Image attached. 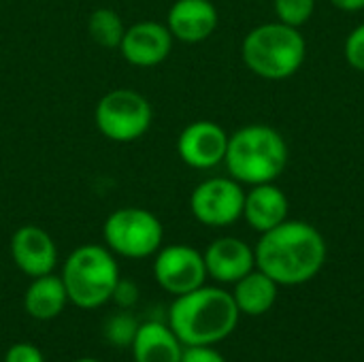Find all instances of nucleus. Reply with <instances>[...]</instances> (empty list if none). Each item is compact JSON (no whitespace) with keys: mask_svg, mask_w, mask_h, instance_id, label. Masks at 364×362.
Here are the masks:
<instances>
[{"mask_svg":"<svg viewBox=\"0 0 364 362\" xmlns=\"http://www.w3.org/2000/svg\"><path fill=\"white\" fill-rule=\"evenodd\" d=\"M73 362H100V361H96V358H79V361H73Z\"/></svg>","mask_w":364,"mask_h":362,"instance_id":"obj_27","label":"nucleus"},{"mask_svg":"<svg viewBox=\"0 0 364 362\" xmlns=\"http://www.w3.org/2000/svg\"><path fill=\"white\" fill-rule=\"evenodd\" d=\"M337 9L341 11H348V13H356V11H363L364 0H331Z\"/></svg>","mask_w":364,"mask_h":362,"instance_id":"obj_26","label":"nucleus"},{"mask_svg":"<svg viewBox=\"0 0 364 362\" xmlns=\"http://www.w3.org/2000/svg\"><path fill=\"white\" fill-rule=\"evenodd\" d=\"M173 34L166 23L158 21H136L126 28L119 43L126 62L139 68H149L162 64L173 49Z\"/></svg>","mask_w":364,"mask_h":362,"instance_id":"obj_12","label":"nucleus"},{"mask_svg":"<svg viewBox=\"0 0 364 362\" xmlns=\"http://www.w3.org/2000/svg\"><path fill=\"white\" fill-rule=\"evenodd\" d=\"M232 286H235L232 299L237 303V309L239 314H245V316L267 314L275 305L277 292H279V284L271 280L267 273H262L260 269L250 271L245 277H241Z\"/></svg>","mask_w":364,"mask_h":362,"instance_id":"obj_18","label":"nucleus"},{"mask_svg":"<svg viewBox=\"0 0 364 362\" xmlns=\"http://www.w3.org/2000/svg\"><path fill=\"white\" fill-rule=\"evenodd\" d=\"M136 331H139V322L128 312H122V314L111 316L109 322L105 324V337H107V341L111 346H117V348L132 346Z\"/></svg>","mask_w":364,"mask_h":362,"instance_id":"obj_20","label":"nucleus"},{"mask_svg":"<svg viewBox=\"0 0 364 362\" xmlns=\"http://www.w3.org/2000/svg\"><path fill=\"white\" fill-rule=\"evenodd\" d=\"M207 275L218 284H237L256 269V254L245 241L237 237H220L205 250Z\"/></svg>","mask_w":364,"mask_h":362,"instance_id":"obj_13","label":"nucleus"},{"mask_svg":"<svg viewBox=\"0 0 364 362\" xmlns=\"http://www.w3.org/2000/svg\"><path fill=\"white\" fill-rule=\"evenodd\" d=\"M245 66L269 81H282L296 75L307 55V43L299 28L271 21L254 28L241 45Z\"/></svg>","mask_w":364,"mask_h":362,"instance_id":"obj_4","label":"nucleus"},{"mask_svg":"<svg viewBox=\"0 0 364 362\" xmlns=\"http://www.w3.org/2000/svg\"><path fill=\"white\" fill-rule=\"evenodd\" d=\"M66 303H68V294L64 282L60 275L53 273L34 277L23 294L26 314L38 322H49L58 318L64 312Z\"/></svg>","mask_w":364,"mask_h":362,"instance_id":"obj_17","label":"nucleus"},{"mask_svg":"<svg viewBox=\"0 0 364 362\" xmlns=\"http://www.w3.org/2000/svg\"><path fill=\"white\" fill-rule=\"evenodd\" d=\"M239 316L232 292L218 286H200L175 297L168 326L183 346H215L235 333Z\"/></svg>","mask_w":364,"mask_h":362,"instance_id":"obj_2","label":"nucleus"},{"mask_svg":"<svg viewBox=\"0 0 364 362\" xmlns=\"http://www.w3.org/2000/svg\"><path fill=\"white\" fill-rule=\"evenodd\" d=\"M11 258L23 275L34 280L53 273L58 265V247L45 228L26 224L11 237Z\"/></svg>","mask_w":364,"mask_h":362,"instance_id":"obj_11","label":"nucleus"},{"mask_svg":"<svg viewBox=\"0 0 364 362\" xmlns=\"http://www.w3.org/2000/svg\"><path fill=\"white\" fill-rule=\"evenodd\" d=\"M228 147L226 130L209 119L188 124L177 139V154L181 162L192 169L207 171L224 162Z\"/></svg>","mask_w":364,"mask_h":362,"instance_id":"obj_10","label":"nucleus"},{"mask_svg":"<svg viewBox=\"0 0 364 362\" xmlns=\"http://www.w3.org/2000/svg\"><path fill=\"white\" fill-rule=\"evenodd\" d=\"M136 297H139V290H136L130 282H124V280L117 282L115 292H113V299H115L117 305L128 307V305H132V303L136 301Z\"/></svg>","mask_w":364,"mask_h":362,"instance_id":"obj_25","label":"nucleus"},{"mask_svg":"<svg viewBox=\"0 0 364 362\" xmlns=\"http://www.w3.org/2000/svg\"><path fill=\"white\" fill-rule=\"evenodd\" d=\"M4 362H45V356L32 344H15L6 350Z\"/></svg>","mask_w":364,"mask_h":362,"instance_id":"obj_23","label":"nucleus"},{"mask_svg":"<svg viewBox=\"0 0 364 362\" xmlns=\"http://www.w3.org/2000/svg\"><path fill=\"white\" fill-rule=\"evenodd\" d=\"M256 269L279 286H301L314 280L326 262V241L309 222L286 220L262 233L254 247Z\"/></svg>","mask_w":364,"mask_h":362,"instance_id":"obj_1","label":"nucleus"},{"mask_svg":"<svg viewBox=\"0 0 364 362\" xmlns=\"http://www.w3.org/2000/svg\"><path fill=\"white\" fill-rule=\"evenodd\" d=\"M130 348L134 362H181L186 346L168 324L143 322Z\"/></svg>","mask_w":364,"mask_h":362,"instance_id":"obj_16","label":"nucleus"},{"mask_svg":"<svg viewBox=\"0 0 364 362\" xmlns=\"http://www.w3.org/2000/svg\"><path fill=\"white\" fill-rule=\"evenodd\" d=\"M224 164L239 183H273L288 164L286 139L264 124L243 126L228 137Z\"/></svg>","mask_w":364,"mask_h":362,"instance_id":"obj_3","label":"nucleus"},{"mask_svg":"<svg viewBox=\"0 0 364 362\" xmlns=\"http://www.w3.org/2000/svg\"><path fill=\"white\" fill-rule=\"evenodd\" d=\"M288 196L275 183H258L245 192L243 218L254 230L267 233L288 220Z\"/></svg>","mask_w":364,"mask_h":362,"instance_id":"obj_15","label":"nucleus"},{"mask_svg":"<svg viewBox=\"0 0 364 362\" xmlns=\"http://www.w3.org/2000/svg\"><path fill=\"white\" fill-rule=\"evenodd\" d=\"M245 190L232 177H211L200 181L192 196L190 209L192 215L211 228H224L243 218Z\"/></svg>","mask_w":364,"mask_h":362,"instance_id":"obj_8","label":"nucleus"},{"mask_svg":"<svg viewBox=\"0 0 364 362\" xmlns=\"http://www.w3.org/2000/svg\"><path fill=\"white\" fill-rule=\"evenodd\" d=\"M166 26L181 43H203L218 28V9L211 0H175Z\"/></svg>","mask_w":364,"mask_h":362,"instance_id":"obj_14","label":"nucleus"},{"mask_svg":"<svg viewBox=\"0 0 364 362\" xmlns=\"http://www.w3.org/2000/svg\"><path fill=\"white\" fill-rule=\"evenodd\" d=\"M346 60L350 62L352 68L364 73V23H360L358 28H354L346 41Z\"/></svg>","mask_w":364,"mask_h":362,"instance_id":"obj_22","label":"nucleus"},{"mask_svg":"<svg viewBox=\"0 0 364 362\" xmlns=\"http://www.w3.org/2000/svg\"><path fill=\"white\" fill-rule=\"evenodd\" d=\"M181 362H226L213 346H186Z\"/></svg>","mask_w":364,"mask_h":362,"instance_id":"obj_24","label":"nucleus"},{"mask_svg":"<svg viewBox=\"0 0 364 362\" xmlns=\"http://www.w3.org/2000/svg\"><path fill=\"white\" fill-rule=\"evenodd\" d=\"M273 6L277 21L292 28H301L311 19L316 11V0H275Z\"/></svg>","mask_w":364,"mask_h":362,"instance_id":"obj_21","label":"nucleus"},{"mask_svg":"<svg viewBox=\"0 0 364 362\" xmlns=\"http://www.w3.org/2000/svg\"><path fill=\"white\" fill-rule=\"evenodd\" d=\"M154 277L162 290L173 297H181L205 286V280L209 275L205 267V256L198 250L175 243L156 252Z\"/></svg>","mask_w":364,"mask_h":362,"instance_id":"obj_9","label":"nucleus"},{"mask_svg":"<svg viewBox=\"0 0 364 362\" xmlns=\"http://www.w3.org/2000/svg\"><path fill=\"white\" fill-rule=\"evenodd\" d=\"M102 237L115 256L141 260L154 256L162 247L164 228L149 209L122 207L107 218Z\"/></svg>","mask_w":364,"mask_h":362,"instance_id":"obj_6","label":"nucleus"},{"mask_svg":"<svg viewBox=\"0 0 364 362\" xmlns=\"http://www.w3.org/2000/svg\"><path fill=\"white\" fill-rule=\"evenodd\" d=\"M62 282L68 303L79 309H98L113 299L122 280L115 254L107 245L87 243L70 252L62 267Z\"/></svg>","mask_w":364,"mask_h":362,"instance_id":"obj_5","label":"nucleus"},{"mask_svg":"<svg viewBox=\"0 0 364 362\" xmlns=\"http://www.w3.org/2000/svg\"><path fill=\"white\" fill-rule=\"evenodd\" d=\"M87 32L96 45L115 49V47H119V43L124 38L126 26H124L119 13H115L113 9H96L87 19Z\"/></svg>","mask_w":364,"mask_h":362,"instance_id":"obj_19","label":"nucleus"},{"mask_svg":"<svg viewBox=\"0 0 364 362\" xmlns=\"http://www.w3.org/2000/svg\"><path fill=\"white\" fill-rule=\"evenodd\" d=\"M94 122L98 132L109 141L132 143L149 130L154 122V109L143 94L119 87L107 92L98 100L94 109Z\"/></svg>","mask_w":364,"mask_h":362,"instance_id":"obj_7","label":"nucleus"}]
</instances>
